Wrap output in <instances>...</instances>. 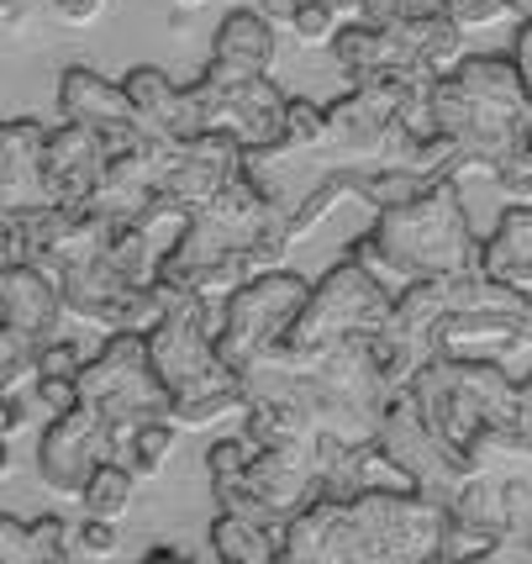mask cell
<instances>
[{
    "label": "cell",
    "mask_w": 532,
    "mask_h": 564,
    "mask_svg": "<svg viewBox=\"0 0 532 564\" xmlns=\"http://www.w3.org/2000/svg\"><path fill=\"white\" fill-rule=\"evenodd\" d=\"M369 354H374V369H380V380H386L390 391H412V380L422 375V365L433 359L437 348L422 333H412V327H401V322L390 317L386 333L369 338Z\"/></svg>",
    "instance_id": "cell-23"
},
{
    "label": "cell",
    "mask_w": 532,
    "mask_h": 564,
    "mask_svg": "<svg viewBox=\"0 0 532 564\" xmlns=\"http://www.w3.org/2000/svg\"><path fill=\"white\" fill-rule=\"evenodd\" d=\"M26 422H32V401H26L22 391H6V412H0V433H6V443L17 438Z\"/></svg>",
    "instance_id": "cell-40"
},
{
    "label": "cell",
    "mask_w": 532,
    "mask_h": 564,
    "mask_svg": "<svg viewBox=\"0 0 532 564\" xmlns=\"http://www.w3.org/2000/svg\"><path fill=\"white\" fill-rule=\"evenodd\" d=\"M390 317H395V291L369 264H359L354 253H343L338 264L312 285V301L295 322L291 348L312 354V348L327 344H359V338L386 333Z\"/></svg>",
    "instance_id": "cell-6"
},
{
    "label": "cell",
    "mask_w": 532,
    "mask_h": 564,
    "mask_svg": "<svg viewBox=\"0 0 532 564\" xmlns=\"http://www.w3.org/2000/svg\"><path fill=\"white\" fill-rule=\"evenodd\" d=\"M248 465H253V443H248V433H242V438H217L211 448H206L211 480H242Z\"/></svg>",
    "instance_id": "cell-34"
},
{
    "label": "cell",
    "mask_w": 532,
    "mask_h": 564,
    "mask_svg": "<svg viewBox=\"0 0 532 564\" xmlns=\"http://www.w3.org/2000/svg\"><path fill=\"white\" fill-rule=\"evenodd\" d=\"M443 11L464 32H485V26H501L507 17H517V0H443Z\"/></svg>",
    "instance_id": "cell-33"
},
{
    "label": "cell",
    "mask_w": 532,
    "mask_h": 564,
    "mask_svg": "<svg viewBox=\"0 0 532 564\" xmlns=\"http://www.w3.org/2000/svg\"><path fill=\"white\" fill-rule=\"evenodd\" d=\"M380 448L412 475L416 491L443 501V507H448V501L464 491V480L475 475V465L464 459L459 448L448 438H437L433 427H427V417H422V406H416L412 391L390 395L386 422H380Z\"/></svg>",
    "instance_id": "cell-10"
},
{
    "label": "cell",
    "mask_w": 532,
    "mask_h": 564,
    "mask_svg": "<svg viewBox=\"0 0 532 564\" xmlns=\"http://www.w3.org/2000/svg\"><path fill=\"white\" fill-rule=\"evenodd\" d=\"M511 58H517V69H522V79H528V90H532V17H522V26H517Z\"/></svg>",
    "instance_id": "cell-41"
},
{
    "label": "cell",
    "mask_w": 532,
    "mask_h": 564,
    "mask_svg": "<svg viewBox=\"0 0 532 564\" xmlns=\"http://www.w3.org/2000/svg\"><path fill=\"white\" fill-rule=\"evenodd\" d=\"M343 507L322 496L301 517H291L285 543H280V564H343Z\"/></svg>",
    "instance_id": "cell-19"
},
{
    "label": "cell",
    "mask_w": 532,
    "mask_h": 564,
    "mask_svg": "<svg viewBox=\"0 0 532 564\" xmlns=\"http://www.w3.org/2000/svg\"><path fill=\"white\" fill-rule=\"evenodd\" d=\"M242 486L259 496L264 507L285 517H301L312 501H322V469H316V438L301 443H274V448H253V465L242 475Z\"/></svg>",
    "instance_id": "cell-14"
},
{
    "label": "cell",
    "mask_w": 532,
    "mask_h": 564,
    "mask_svg": "<svg viewBox=\"0 0 532 564\" xmlns=\"http://www.w3.org/2000/svg\"><path fill=\"white\" fill-rule=\"evenodd\" d=\"M127 96H132V111H138V127L148 138H164V143H191L206 132V117H200V100L191 96V85L180 90L164 69L153 64H132L127 69Z\"/></svg>",
    "instance_id": "cell-16"
},
{
    "label": "cell",
    "mask_w": 532,
    "mask_h": 564,
    "mask_svg": "<svg viewBox=\"0 0 532 564\" xmlns=\"http://www.w3.org/2000/svg\"><path fill=\"white\" fill-rule=\"evenodd\" d=\"M242 170H248V148L232 132H200L191 143H174L164 196L180 200L185 212H206Z\"/></svg>",
    "instance_id": "cell-12"
},
{
    "label": "cell",
    "mask_w": 532,
    "mask_h": 564,
    "mask_svg": "<svg viewBox=\"0 0 532 564\" xmlns=\"http://www.w3.org/2000/svg\"><path fill=\"white\" fill-rule=\"evenodd\" d=\"M517 427H522V433L532 438V375L522 380V386H517Z\"/></svg>",
    "instance_id": "cell-42"
},
{
    "label": "cell",
    "mask_w": 532,
    "mask_h": 564,
    "mask_svg": "<svg viewBox=\"0 0 532 564\" xmlns=\"http://www.w3.org/2000/svg\"><path fill=\"white\" fill-rule=\"evenodd\" d=\"M85 348L69 344V338H53V344H43V375L37 380H74L79 386V369H85Z\"/></svg>",
    "instance_id": "cell-37"
},
{
    "label": "cell",
    "mask_w": 532,
    "mask_h": 564,
    "mask_svg": "<svg viewBox=\"0 0 532 564\" xmlns=\"http://www.w3.org/2000/svg\"><path fill=\"white\" fill-rule=\"evenodd\" d=\"M79 401L96 406L121 438L153 417H170L174 395L164 386L159 365H153L148 333H111L106 348L90 354L85 369H79Z\"/></svg>",
    "instance_id": "cell-7"
},
{
    "label": "cell",
    "mask_w": 532,
    "mask_h": 564,
    "mask_svg": "<svg viewBox=\"0 0 532 564\" xmlns=\"http://www.w3.org/2000/svg\"><path fill=\"white\" fill-rule=\"evenodd\" d=\"M174 6H185V11H195V6H211V0H174Z\"/></svg>",
    "instance_id": "cell-46"
},
{
    "label": "cell",
    "mask_w": 532,
    "mask_h": 564,
    "mask_svg": "<svg viewBox=\"0 0 532 564\" xmlns=\"http://www.w3.org/2000/svg\"><path fill=\"white\" fill-rule=\"evenodd\" d=\"M0 560L6 564H26V522L22 517H0Z\"/></svg>",
    "instance_id": "cell-39"
},
{
    "label": "cell",
    "mask_w": 532,
    "mask_h": 564,
    "mask_svg": "<svg viewBox=\"0 0 532 564\" xmlns=\"http://www.w3.org/2000/svg\"><path fill=\"white\" fill-rule=\"evenodd\" d=\"M111 459H121V433L85 401H74L69 412H53L37 438V475L64 501H79L96 469Z\"/></svg>",
    "instance_id": "cell-9"
},
{
    "label": "cell",
    "mask_w": 532,
    "mask_h": 564,
    "mask_svg": "<svg viewBox=\"0 0 532 564\" xmlns=\"http://www.w3.org/2000/svg\"><path fill=\"white\" fill-rule=\"evenodd\" d=\"M148 560L153 564H170V560H185L180 549H170V543H159V549H148Z\"/></svg>",
    "instance_id": "cell-45"
},
{
    "label": "cell",
    "mask_w": 532,
    "mask_h": 564,
    "mask_svg": "<svg viewBox=\"0 0 532 564\" xmlns=\"http://www.w3.org/2000/svg\"><path fill=\"white\" fill-rule=\"evenodd\" d=\"M43 375V344L0 322V391H26Z\"/></svg>",
    "instance_id": "cell-29"
},
{
    "label": "cell",
    "mask_w": 532,
    "mask_h": 564,
    "mask_svg": "<svg viewBox=\"0 0 532 564\" xmlns=\"http://www.w3.org/2000/svg\"><path fill=\"white\" fill-rule=\"evenodd\" d=\"M532 348V295L496 274H454V306L437 327V354Z\"/></svg>",
    "instance_id": "cell-8"
},
{
    "label": "cell",
    "mask_w": 532,
    "mask_h": 564,
    "mask_svg": "<svg viewBox=\"0 0 532 564\" xmlns=\"http://www.w3.org/2000/svg\"><path fill=\"white\" fill-rule=\"evenodd\" d=\"M74 560V533L64 517H32L26 522V564H64Z\"/></svg>",
    "instance_id": "cell-31"
},
{
    "label": "cell",
    "mask_w": 532,
    "mask_h": 564,
    "mask_svg": "<svg viewBox=\"0 0 532 564\" xmlns=\"http://www.w3.org/2000/svg\"><path fill=\"white\" fill-rule=\"evenodd\" d=\"M437 174L427 170H395V164H359V200L380 217L390 206H406L416 200L422 191H433Z\"/></svg>",
    "instance_id": "cell-24"
},
{
    "label": "cell",
    "mask_w": 532,
    "mask_h": 564,
    "mask_svg": "<svg viewBox=\"0 0 532 564\" xmlns=\"http://www.w3.org/2000/svg\"><path fill=\"white\" fill-rule=\"evenodd\" d=\"M43 148H48V127L17 117L0 127V170H6V196L11 191H37L43 196Z\"/></svg>",
    "instance_id": "cell-22"
},
{
    "label": "cell",
    "mask_w": 532,
    "mask_h": 564,
    "mask_svg": "<svg viewBox=\"0 0 532 564\" xmlns=\"http://www.w3.org/2000/svg\"><path fill=\"white\" fill-rule=\"evenodd\" d=\"M106 164H111V148H106L96 127L85 122L53 127L48 148H43V200L85 206L96 196V185L106 180Z\"/></svg>",
    "instance_id": "cell-13"
},
{
    "label": "cell",
    "mask_w": 532,
    "mask_h": 564,
    "mask_svg": "<svg viewBox=\"0 0 532 564\" xmlns=\"http://www.w3.org/2000/svg\"><path fill=\"white\" fill-rule=\"evenodd\" d=\"M327 148V106L316 100H291V117H285V138L274 143L269 159H259L253 170H269V164H285V159H312Z\"/></svg>",
    "instance_id": "cell-27"
},
{
    "label": "cell",
    "mask_w": 532,
    "mask_h": 564,
    "mask_svg": "<svg viewBox=\"0 0 532 564\" xmlns=\"http://www.w3.org/2000/svg\"><path fill=\"white\" fill-rule=\"evenodd\" d=\"M180 422L174 417H153V422H143V427H132L127 438H121V459L138 469V480H153L159 469L170 465V454L180 448Z\"/></svg>",
    "instance_id": "cell-28"
},
{
    "label": "cell",
    "mask_w": 532,
    "mask_h": 564,
    "mask_svg": "<svg viewBox=\"0 0 532 564\" xmlns=\"http://www.w3.org/2000/svg\"><path fill=\"white\" fill-rule=\"evenodd\" d=\"M221 317L227 306L206 301V295H174L164 322L148 333V348H153V365L170 386L174 406L170 417L191 433V427H211L221 417H242L248 406V391H242V375L227 359H221Z\"/></svg>",
    "instance_id": "cell-1"
},
{
    "label": "cell",
    "mask_w": 532,
    "mask_h": 564,
    "mask_svg": "<svg viewBox=\"0 0 532 564\" xmlns=\"http://www.w3.org/2000/svg\"><path fill=\"white\" fill-rule=\"evenodd\" d=\"M253 6H259V11H264L274 26H291V11L301 6V0H253Z\"/></svg>",
    "instance_id": "cell-43"
},
{
    "label": "cell",
    "mask_w": 532,
    "mask_h": 564,
    "mask_svg": "<svg viewBox=\"0 0 532 564\" xmlns=\"http://www.w3.org/2000/svg\"><path fill=\"white\" fill-rule=\"evenodd\" d=\"M117 549H121V533L117 522H106V517H85L74 528V554H85V560H111Z\"/></svg>",
    "instance_id": "cell-35"
},
{
    "label": "cell",
    "mask_w": 532,
    "mask_h": 564,
    "mask_svg": "<svg viewBox=\"0 0 532 564\" xmlns=\"http://www.w3.org/2000/svg\"><path fill=\"white\" fill-rule=\"evenodd\" d=\"M79 507L85 517H106V522H121V517L138 507V469L127 465V459H111V465L96 469V480L85 486L79 496Z\"/></svg>",
    "instance_id": "cell-26"
},
{
    "label": "cell",
    "mask_w": 532,
    "mask_h": 564,
    "mask_svg": "<svg viewBox=\"0 0 532 564\" xmlns=\"http://www.w3.org/2000/svg\"><path fill=\"white\" fill-rule=\"evenodd\" d=\"M191 96L200 100V117L206 132H232L248 148V164H259L274 153V143L285 138V117H291V96L259 74V79H242V85H217V79H195Z\"/></svg>",
    "instance_id": "cell-11"
},
{
    "label": "cell",
    "mask_w": 532,
    "mask_h": 564,
    "mask_svg": "<svg viewBox=\"0 0 532 564\" xmlns=\"http://www.w3.org/2000/svg\"><path fill=\"white\" fill-rule=\"evenodd\" d=\"M274 64V22L253 6H238L232 17H221L217 37H211V64H206V79L217 85H242V79H259Z\"/></svg>",
    "instance_id": "cell-17"
},
{
    "label": "cell",
    "mask_w": 532,
    "mask_h": 564,
    "mask_svg": "<svg viewBox=\"0 0 532 564\" xmlns=\"http://www.w3.org/2000/svg\"><path fill=\"white\" fill-rule=\"evenodd\" d=\"M369 238L386 259V285L395 295L416 280H448V274L485 270V243L469 227L459 174H437L433 191H422L406 206L380 212Z\"/></svg>",
    "instance_id": "cell-2"
},
{
    "label": "cell",
    "mask_w": 532,
    "mask_h": 564,
    "mask_svg": "<svg viewBox=\"0 0 532 564\" xmlns=\"http://www.w3.org/2000/svg\"><path fill=\"white\" fill-rule=\"evenodd\" d=\"M490 554H501V539L485 533V528H475V522H459V517L448 512L443 543H437V560H490Z\"/></svg>",
    "instance_id": "cell-32"
},
{
    "label": "cell",
    "mask_w": 532,
    "mask_h": 564,
    "mask_svg": "<svg viewBox=\"0 0 532 564\" xmlns=\"http://www.w3.org/2000/svg\"><path fill=\"white\" fill-rule=\"evenodd\" d=\"M327 6L338 11L343 22H359V17H363V0H327Z\"/></svg>",
    "instance_id": "cell-44"
},
{
    "label": "cell",
    "mask_w": 532,
    "mask_h": 564,
    "mask_svg": "<svg viewBox=\"0 0 532 564\" xmlns=\"http://www.w3.org/2000/svg\"><path fill=\"white\" fill-rule=\"evenodd\" d=\"M64 317H69V301H64V280L43 264H6L0 270V322L17 327L37 344L64 338Z\"/></svg>",
    "instance_id": "cell-15"
},
{
    "label": "cell",
    "mask_w": 532,
    "mask_h": 564,
    "mask_svg": "<svg viewBox=\"0 0 532 564\" xmlns=\"http://www.w3.org/2000/svg\"><path fill=\"white\" fill-rule=\"evenodd\" d=\"M517 386L496 354H433L412 380V395L437 438H448L469 459V448L496 433L517 427Z\"/></svg>",
    "instance_id": "cell-3"
},
{
    "label": "cell",
    "mask_w": 532,
    "mask_h": 564,
    "mask_svg": "<svg viewBox=\"0 0 532 564\" xmlns=\"http://www.w3.org/2000/svg\"><path fill=\"white\" fill-rule=\"evenodd\" d=\"M211 549L232 564H274L280 560V539H269L264 528H253L248 517L227 512V507H217V517H211Z\"/></svg>",
    "instance_id": "cell-25"
},
{
    "label": "cell",
    "mask_w": 532,
    "mask_h": 564,
    "mask_svg": "<svg viewBox=\"0 0 532 564\" xmlns=\"http://www.w3.org/2000/svg\"><path fill=\"white\" fill-rule=\"evenodd\" d=\"M433 11H443V0H363V22L380 26L416 22V17H433Z\"/></svg>",
    "instance_id": "cell-36"
},
{
    "label": "cell",
    "mask_w": 532,
    "mask_h": 564,
    "mask_svg": "<svg viewBox=\"0 0 532 564\" xmlns=\"http://www.w3.org/2000/svg\"><path fill=\"white\" fill-rule=\"evenodd\" d=\"M448 507L422 491H359L343 507V564L437 560Z\"/></svg>",
    "instance_id": "cell-4"
},
{
    "label": "cell",
    "mask_w": 532,
    "mask_h": 564,
    "mask_svg": "<svg viewBox=\"0 0 532 564\" xmlns=\"http://www.w3.org/2000/svg\"><path fill=\"white\" fill-rule=\"evenodd\" d=\"M401 37H406V53H412L416 69H427L433 79H448L459 74V64L469 58V32H464L448 11H433V17H416V22H401Z\"/></svg>",
    "instance_id": "cell-21"
},
{
    "label": "cell",
    "mask_w": 532,
    "mask_h": 564,
    "mask_svg": "<svg viewBox=\"0 0 532 564\" xmlns=\"http://www.w3.org/2000/svg\"><path fill=\"white\" fill-rule=\"evenodd\" d=\"M485 274L532 295V200H517L485 238Z\"/></svg>",
    "instance_id": "cell-20"
},
{
    "label": "cell",
    "mask_w": 532,
    "mask_h": 564,
    "mask_svg": "<svg viewBox=\"0 0 532 564\" xmlns=\"http://www.w3.org/2000/svg\"><path fill=\"white\" fill-rule=\"evenodd\" d=\"M58 111H64V122H85V127H96V132H117V127L138 122L127 85L106 79L96 69H79V64L64 69V79H58Z\"/></svg>",
    "instance_id": "cell-18"
},
{
    "label": "cell",
    "mask_w": 532,
    "mask_h": 564,
    "mask_svg": "<svg viewBox=\"0 0 532 564\" xmlns=\"http://www.w3.org/2000/svg\"><path fill=\"white\" fill-rule=\"evenodd\" d=\"M285 32H291L301 48H333V37L343 32V17L327 0H301L291 11V26H285Z\"/></svg>",
    "instance_id": "cell-30"
},
{
    "label": "cell",
    "mask_w": 532,
    "mask_h": 564,
    "mask_svg": "<svg viewBox=\"0 0 532 564\" xmlns=\"http://www.w3.org/2000/svg\"><path fill=\"white\" fill-rule=\"evenodd\" d=\"M37 6H48L64 26H96L111 11V0H37Z\"/></svg>",
    "instance_id": "cell-38"
},
{
    "label": "cell",
    "mask_w": 532,
    "mask_h": 564,
    "mask_svg": "<svg viewBox=\"0 0 532 564\" xmlns=\"http://www.w3.org/2000/svg\"><path fill=\"white\" fill-rule=\"evenodd\" d=\"M312 301V280L295 270L253 274L242 291L227 295V317H221V359L238 369H259L274 359H291V333L301 312Z\"/></svg>",
    "instance_id": "cell-5"
}]
</instances>
